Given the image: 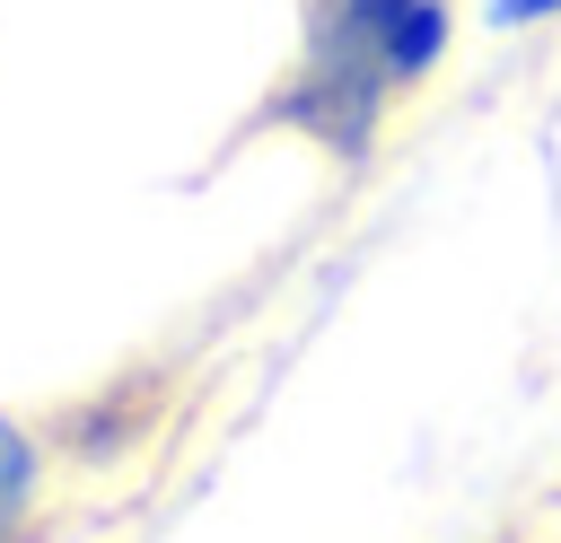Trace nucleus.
I'll list each match as a JSON object with an SVG mask.
<instances>
[{
	"instance_id": "1",
	"label": "nucleus",
	"mask_w": 561,
	"mask_h": 543,
	"mask_svg": "<svg viewBox=\"0 0 561 543\" xmlns=\"http://www.w3.org/2000/svg\"><path fill=\"white\" fill-rule=\"evenodd\" d=\"M456 0H307L298 61L280 70L263 123H289L324 158L359 166L386 131V114L447 61Z\"/></svg>"
},
{
	"instance_id": "2",
	"label": "nucleus",
	"mask_w": 561,
	"mask_h": 543,
	"mask_svg": "<svg viewBox=\"0 0 561 543\" xmlns=\"http://www.w3.org/2000/svg\"><path fill=\"white\" fill-rule=\"evenodd\" d=\"M35 508H44V438L0 412V543H35Z\"/></svg>"
},
{
	"instance_id": "3",
	"label": "nucleus",
	"mask_w": 561,
	"mask_h": 543,
	"mask_svg": "<svg viewBox=\"0 0 561 543\" xmlns=\"http://www.w3.org/2000/svg\"><path fill=\"white\" fill-rule=\"evenodd\" d=\"M491 18L500 26H543V18H561V0H491Z\"/></svg>"
}]
</instances>
